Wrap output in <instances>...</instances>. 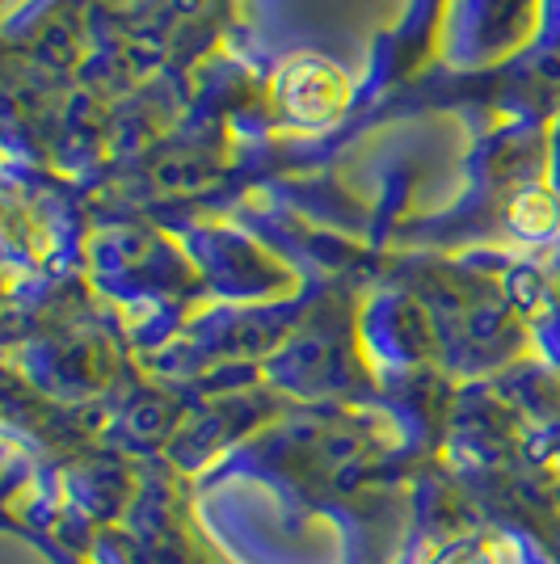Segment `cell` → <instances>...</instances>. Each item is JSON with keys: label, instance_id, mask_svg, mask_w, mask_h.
I'll use <instances>...</instances> for the list:
<instances>
[{"label": "cell", "instance_id": "obj_1", "mask_svg": "<svg viewBox=\"0 0 560 564\" xmlns=\"http://www.w3.org/2000/svg\"><path fill=\"white\" fill-rule=\"evenodd\" d=\"M342 101H346V76L321 59H295L282 72V106L295 118L321 122V118L337 115Z\"/></svg>", "mask_w": 560, "mask_h": 564}, {"label": "cell", "instance_id": "obj_2", "mask_svg": "<svg viewBox=\"0 0 560 564\" xmlns=\"http://www.w3.org/2000/svg\"><path fill=\"white\" fill-rule=\"evenodd\" d=\"M510 224L527 236L552 232V228L560 224L557 198H552L548 189H527V194H518V198H514V207H510Z\"/></svg>", "mask_w": 560, "mask_h": 564}]
</instances>
